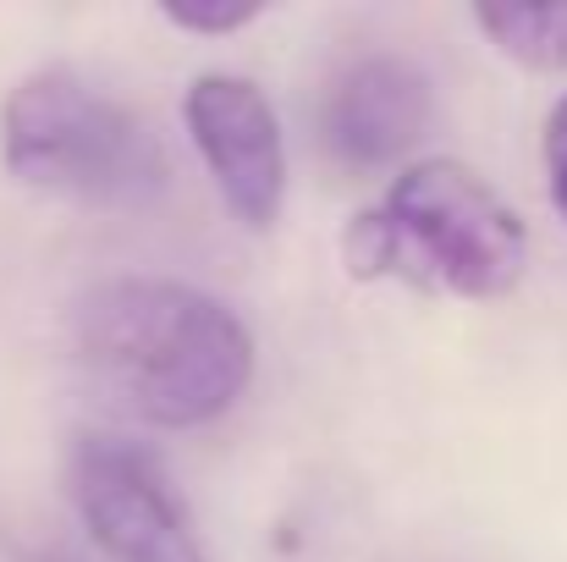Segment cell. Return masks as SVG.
<instances>
[{
	"mask_svg": "<svg viewBox=\"0 0 567 562\" xmlns=\"http://www.w3.org/2000/svg\"><path fill=\"white\" fill-rule=\"evenodd\" d=\"M66 497L105 562H209L161 474L116 441L83 436L72 447Z\"/></svg>",
	"mask_w": 567,
	"mask_h": 562,
	"instance_id": "cell-5",
	"label": "cell"
},
{
	"mask_svg": "<svg viewBox=\"0 0 567 562\" xmlns=\"http://www.w3.org/2000/svg\"><path fill=\"white\" fill-rule=\"evenodd\" d=\"M183 116L226 210L248 232H270L287 204V144L259 83L237 72H198L188 83Z\"/></svg>",
	"mask_w": 567,
	"mask_h": 562,
	"instance_id": "cell-4",
	"label": "cell"
},
{
	"mask_svg": "<svg viewBox=\"0 0 567 562\" xmlns=\"http://www.w3.org/2000/svg\"><path fill=\"white\" fill-rule=\"evenodd\" d=\"M540 161H546V187H551V204L567 221V94L551 105L546 116V133H540Z\"/></svg>",
	"mask_w": 567,
	"mask_h": 562,
	"instance_id": "cell-9",
	"label": "cell"
},
{
	"mask_svg": "<svg viewBox=\"0 0 567 562\" xmlns=\"http://www.w3.org/2000/svg\"><path fill=\"white\" fill-rule=\"evenodd\" d=\"M28 562H66V558H55V552H39V558H28Z\"/></svg>",
	"mask_w": 567,
	"mask_h": 562,
	"instance_id": "cell-10",
	"label": "cell"
},
{
	"mask_svg": "<svg viewBox=\"0 0 567 562\" xmlns=\"http://www.w3.org/2000/svg\"><path fill=\"white\" fill-rule=\"evenodd\" d=\"M72 348L89 380L155 430H198L254 380V337L215 293L172 276H111L83 293Z\"/></svg>",
	"mask_w": 567,
	"mask_h": 562,
	"instance_id": "cell-1",
	"label": "cell"
},
{
	"mask_svg": "<svg viewBox=\"0 0 567 562\" xmlns=\"http://www.w3.org/2000/svg\"><path fill=\"white\" fill-rule=\"evenodd\" d=\"M161 17H166L172 28H183V33L226 39V33H237V28L259 22V17H265V6H254V0H166V6H161Z\"/></svg>",
	"mask_w": 567,
	"mask_h": 562,
	"instance_id": "cell-8",
	"label": "cell"
},
{
	"mask_svg": "<svg viewBox=\"0 0 567 562\" xmlns=\"http://www.w3.org/2000/svg\"><path fill=\"white\" fill-rule=\"evenodd\" d=\"M435 94L419 61L408 55H364L353 61L320 111L326 155L348 172H380L396 166L430 127Z\"/></svg>",
	"mask_w": 567,
	"mask_h": 562,
	"instance_id": "cell-6",
	"label": "cell"
},
{
	"mask_svg": "<svg viewBox=\"0 0 567 562\" xmlns=\"http://www.w3.org/2000/svg\"><path fill=\"white\" fill-rule=\"evenodd\" d=\"M0 161L33 193L89 210H144L172 183L155 122L61 61L28 72L6 94Z\"/></svg>",
	"mask_w": 567,
	"mask_h": 562,
	"instance_id": "cell-2",
	"label": "cell"
},
{
	"mask_svg": "<svg viewBox=\"0 0 567 562\" xmlns=\"http://www.w3.org/2000/svg\"><path fill=\"white\" fill-rule=\"evenodd\" d=\"M380 221L391 232L396 270L452 298H507L529 270L524 215L463 161L435 155L402 166L380 198Z\"/></svg>",
	"mask_w": 567,
	"mask_h": 562,
	"instance_id": "cell-3",
	"label": "cell"
},
{
	"mask_svg": "<svg viewBox=\"0 0 567 562\" xmlns=\"http://www.w3.org/2000/svg\"><path fill=\"white\" fill-rule=\"evenodd\" d=\"M474 28L529 72H567V0L546 6H474Z\"/></svg>",
	"mask_w": 567,
	"mask_h": 562,
	"instance_id": "cell-7",
	"label": "cell"
}]
</instances>
